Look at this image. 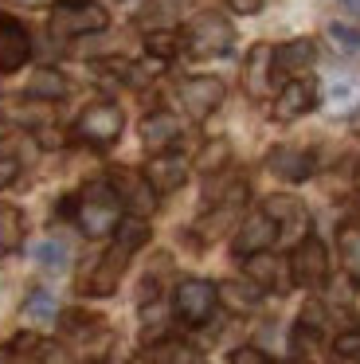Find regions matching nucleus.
Masks as SVG:
<instances>
[{"instance_id":"1a4fd4ad","label":"nucleus","mask_w":360,"mask_h":364,"mask_svg":"<svg viewBox=\"0 0 360 364\" xmlns=\"http://www.w3.org/2000/svg\"><path fill=\"white\" fill-rule=\"evenodd\" d=\"M31 59V36L16 16H0V75L20 71Z\"/></svg>"},{"instance_id":"4c0bfd02","label":"nucleus","mask_w":360,"mask_h":364,"mask_svg":"<svg viewBox=\"0 0 360 364\" xmlns=\"http://www.w3.org/2000/svg\"><path fill=\"white\" fill-rule=\"evenodd\" d=\"M341 4H344L349 12H356V16H360V0H341Z\"/></svg>"},{"instance_id":"a878e982","label":"nucleus","mask_w":360,"mask_h":364,"mask_svg":"<svg viewBox=\"0 0 360 364\" xmlns=\"http://www.w3.org/2000/svg\"><path fill=\"white\" fill-rule=\"evenodd\" d=\"M341 259H344L349 278L360 282V223H344L341 228Z\"/></svg>"},{"instance_id":"7c9ffc66","label":"nucleus","mask_w":360,"mask_h":364,"mask_svg":"<svg viewBox=\"0 0 360 364\" xmlns=\"http://www.w3.org/2000/svg\"><path fill=\"white\" fill-rule=\"evenodd\" d=\"M172 48H176V43H172V36H157V32H149V51H153V55H164L169 59L172 55Z\"/></svg>"},{"instance_id":"4468645a","label":"nucleus","mask_w":360,"mask_h":364,"mask_svg":"<svg viewBox=\"0 0 360 364\" xmlns=\"http://www.w3.org/2000/svg\"><path fill=\"white\" fill-rule=\"evenodd\" d=\"M184 176H188V161L176 157V153H157V157L149 161V168H145V181L153 184V192L180 188V184H184Z\"/></svg>"},{"instance_id":"aec40b11","label":"nucleus","mask_w":360,"mask_h":364,"mask_svg":"<svg viewBox=\"0 0 360 364\" xmlns=\"http://www.w3.org/2000/svg\"><path fill=\"white\" fill-rule=\"evenodd\" d=\"M39 360H43V341H36L31 333H20L0 348V364H39Z\"/></svg>"},{"instance_id":"c9c22d12","label":"nucleus","mask_w":360,"mask_h":364,"mask_svg":"<svg viewBox=\"0 0 360 364\" xmlns=\"http://www.w3.org/2000/svg\"><path fill=\"white\" fill-rule=\"evenodd\" d=\"M235 12H243V16H250V12H258L263 9V0H227Z\"/></svg>"},{"instance_id":"dca6fc26","label":"nucleus","mask_w":360,"mask_h":364,"mask_svg":"<svg viewBox=\"0 0 360 364\" xmlns=\"http://www.w3.org/2000/svg\"><path fill=\"white\" fill-rule=\"evenodd\" d=\"M180 137V122L172 118V114H149L145 122H141V141H145V149L153 153H164L172 141Z\"/></svg>"},{"instance_id":"a19ab883","label":"nucleus","mask_w":360,"mask_h":364,"mask_svg":"<svg viewBox=\"0 0 360 364\" xmlns=\"http://www.w3.org/2000/svg\"><path fill=\"white\" fill-rule=\"evenodd\" d=\"M23 4H36V0H23Z\"/></svg>"},{"instance_id":"f257e3e1","label":"nucleus","mask_w":360,"mask_h":364,"mask_svg":"<svg viewBox=\"0 0 360 364\" xmlns=\"http://www.w3.org/2000/svg\"><path fill=\"white\" fill-rule=\"evenodd\" d=\"M75 223L83 228V235H90V239L110 235V231L122 223V200H117L114 184H106V181L86 184L75 200Z\"/></svg>"},{"instance_id":"72a5a7b5","label":"nucleus","mask_w":360,"mask_h":364,"mask_svg":"<svg viewBox=\"0 0 360 364\" xmlns=\"http://www.w3.org/2000/svg\"><path fill=\"white\" fill-rule=\"evenodd\" d=\"M337 353L341 356H360V333H344V337L337 341Z\"/></svg>"},{"instance_id":"bb28decb","label":"nucleus","mask_w":360,"mask_h":364,"mask_svg":"<svg viewBox=\"0 0 360 364\" xmlns=\"http://www.w3.org/2000/svg\"><path fill=\"white\" fill-rule=\"evenodd\" d=\"M55 314H59V301L47 290L28 294V301H23V317H28V321H55Z\"/></svg>"},{"instance_id":"39448f33","label":"nucleus","mask_w":360,"mask_h":364,"mask_svg":"<svg viewBox=\"0 0 360 364\" xmlns=\"http://www.w3.org/2000/svg\"><path fill=\"white\" fill-rule=\"evenodd\" d=\"M216 301H219V290H216L211 282H203V278H184V282L176 286V298H172V306H176L180 321L203 325L211 314H216Z\"/></svg>"},{"instance_id":"c756f323","label":"nucleus","mask_w":360,"mask_h":364,"mask_svg":"<svg viewBox=\"0 0 360 364\" xmlns=\"http://www.w3.org/2000/svg\"><path fill=\"white\" fill-rule=\"evenodd\" d=\"M227 364H278V360H270L266 353H258V348L243 345V348H231V353H227Z\"/></svg>"},{"instance_id":"f3484780","label":"nucleus","mask_w":360,"mask_h":364,"mask_svg":"<svg viewBox=\"0 0 360 364\" xmlns=\"http://www.w3.org/2000/svg\"><path fill=\"white\" fill-rule=\"evenodd\" d=\"M247 278L258 290H286V274H282V262L270 251L247 255Z\"/></svg>"},{"instance_id":"2f4dec72","label":"nucleus","mask_w":360,"mask_h":364,"mask_svg":"<svg viewBox=\"0 0 360 364\" xmlns=\"http://www.w3.org/2000/svg\"><path fill=\"white\" fill-rule=\"evenodd\" d=\"M16 176H20V161H16V157H0V188H8Z\"/></svg>"},{"instance_id":"5701e85b","label":"nucleus","mask_w":360,"mask_h":364,"mask_svg":"<svg viewBox=\"0 0 360 364\" xmlns=\"http://www.w3.org/2000/svg\"><path fill=\"white\" fill-rule=\"evenodd\" d=\"M23 243V212L16 204H0V255L20 251Z\"/></svg>"},{"instance_id":"9b49d317","label":"nucleus","mask_w":360,"mask_h":364,"mask_svg":"<svg viewBox=\"0 0 360 364\" xmlns=\"http://www.w3.org/2000/svg\"><path fill=\"white\" fill-rule=\"evenodd\" d=\"M274 239H278V223H274L266 212H255V215H247V220L239 223V231H235L231 247H235V255H239V259H247V255L266 251Z\"/></svg>"},{"instance_id":"58836bf2","label":"nucleus","mask_w":360,"mask_h":364,"mask_svg":"<svg viewBox=\"0 0 360 364\" xmlns=\"http://www.w3.org/2000/svg\"><path fill=\"white\" fill-rule=\"evenodd\" d=\"M352 184L360 188V161H356V168H352Z\"/></svg>"},{"instance_id":"f8f14e48","label":"nucleus","mask_w":360,"mask_h":364,"mask_svg":"<svg viewBox=\"0 0 360 364\" xmlns=\"http://www.w3.org/2000/svg\"><path fill=\"white\" fill-rule=\"evenodd\" d=\"M313 106H317V87H313L309 79H294L278 90V98H274V118L294 122V118H302V114H309Z\"/></svg>"},{"instance_id":"c85d7f7f","label":"nucleus","mask_w":360,"mask_h":364,"mask_svg":"<svg viewBox=\"0 0 360 364\" xmlns=\"http://www.w3.org/2000/svg\"><path fill=\"white\" fill-rule=\"evenodd\" d=\"M329 40H333L344 55H356V51H360V28H352V24H329Z\"/></svg>"},{"instance_id":"a211bd4d","label":"nucleus","mask_w":360,"mask_h":364,"mask_svg":"<svg viewBox=\"0 0 360 364\" xmlns=\"http://www.w3.org/2000/svg\"><path fill=\"white\" fill-rule=\"evenodd\" d=\"M270 67H274V48H250L247 55V71H243V82H247L250 95H263L270 87Z\"/></svg>"},{"instance_id":"b1692460","label":"nucleus","mask_w":360,"mask_h":364,"mask_svg":"<svg viewBox=\"0 0 360 364\" xmlns=\"http://www.w3.org/2000/svg\"><path fill=\"white\" fill-rule=\"evenodd\" d=\"M137 24L145 28V32H169V28L176 24V4H172V0H149L145 9H141Z\"/></svg>"},{"instance_id":"6e6552de","label":"nucleus","mask_w":360,"mask_h":364,"mask_svg":"<svg viewBox=\"0 0 360 364\" xmlns=\"http://www.w3.org/2000/svg\"><path fill=\"white\" fill-rule=\"evenodd\" d=\"M223 82L216 79V75H196V79H188L184 87H180V102H184V110L192 114V118H208V114H216L219 106H223Z\"/></svg>"},{"instance_id":"ea45409f","label":"nucleus","mask_w":360,"mask_h":364,"mask_svg":"<svg viewBox=\"0 0 360 364\" xmlns=\"http://www.w3.org/2000/svg\"><path fill=\"white\" fill-rule=\"evenodd\" d=\"M352 129H356V134H360V110L352 114Z\"/></svg>"},{"instance_id":"2eb2a0df","label":"nucleus","mask_w":360,"mask_h":364,"mask_svg":"<svg viewBox=\"0 0 360 364\" xmlns=\"http://www.w3.org/2000/svg\"><path fill=\"white\" fill-rule=\"evenodd\" d=\"M313 59H317L313 40H290V43H282V48H274V71L278 75H302L313 67Z\"/></svg>"},{"instance_id":"f704fd0d","label":"nucleus","mask_w":360,"mask_h":364,"mask_svg":"<svg viewBox=\"0 0 360 364\" xmlns=\"http://www.w3.org/2000/svg\"><path fill=\"white\" fill-rule=\"evenodd\" d=\"M39 364H67V353L55 348V345H43V360H39Z\"/></svg>"},{"instance_id":"9d476101","label":"nucleus","mask_w":360,"mask_h":364,"mask_svg":"<svg viewBox=\"0 0 360 364\" xmlns=\"http://www.w3.org/2000/svg\"><path fill=\"white\" fill-rule=\"evenodd\" d=\"M110 181H114V192H117V200H122V208H129L133 215H141V220L153 212L157 192H153V184H149L145 176L129 173V168H114Z\"/></svg>"},{"instance_id":"cd10ccee","label":"nucleus","mask_w":360,"mask_h":364,"mask_svg":"<svg viewBox=\"0 0 360 364\" xmlns=\"http://www.w3.org/2000/svg\"><path fill=\"white\" fill-rule=\"evenodd\" d=\"M36 262H39V267H47V270H63V267H67V247L55 243V239H47V243L36 247Z\"/></svg>"},{"instance_id":"7ed1b4c3","label":"nucleus","mask_w":360,"mask_h":364,"mask_svg":"<svg viewBox=\"0 0 360 364\" xmlns=\"http://www.w3.org/2000/svg\"><path fill=\"white\" fill-rule=\"evenodd\" d=\"M184 43H188V51H192V55H200V59L227 55V51H231V43H235V28L227 24L219 12H200V16L188 24Z\"/></svg>"},{"instance_id":"ddd939ff","label":"nucleus","mask_w":360,"mask_h":364,"mask_svg":"<svg viewBox=\"0 0 360 364\" xmlns=\"http://www.w3.org/2000/svg\"><path fill=\"white\" fill-rule=\"evenodd\" d=\"M266 168H270L274 176H282V181L297 184L305 181V176L313 173V157L305 149H290V145H278V149L266 153Z\"/></svg>"},{"instance_id":"20e7f679","label":"nucleus","mask_w":360,"mask_h":364,"mask_svg":"<svg viewBox=\"0 0 360 364\" xmlns=\"http://www.w3.org/2000/svg\"><path fill=\"white\" fill-rule=\"evenodd\" d=\"M122 126H125V118H122V110H117V102H94L78 114L75 134L83 137L86 145L106 149V145H114L117 137H122Z\"/></svg>"},{"instance_id":"423d86ee","label":"nucleus","mask_w":360,"mask_h":364,"mask_svg":"<svg viewBox=\"0 0 360 364\" xmlns=\"http://www.w3.org/2000/svg\"><path fill=\"white\" fill-rule=\"evenodd\" d=\"M290 278L297 286H321L329 278V251L317 235H305L290 255Z\"/></svg>"},{"instance_id":"79ce46f5","label":"nucleus","mask_w":360,"mask_h":364,"mask_svg":"<svg viewBox=\"0 0 360 364\" xmlns=\"http://www.w3.org/2000/svg\"><path fill=\"white\" fill-rule=\"evenodd\" d=\"M0 134H4V122H0Z\"/></svg>"},{"instance_id":"6ab92c4d","label":"nucleus","mask_w":360,"mask_h":364,"mask_svg":"<svg viewBox=\"0 0 360 364\" xmlns=\"http://www.w3.org/2000/svg\"><path fill=\"white\" fill-rule=\"evenodd\" d=\"M263 212L278 223V231L282 228H302V223H305V204H302V200H294V196H266L263 200Z\"/></svg>"},{"instance_id":"412c9836","label":"nucleus","mask_w":360,"mask_h":364,"mask_svg":"<svg viewBox=\"0 0 360 364\" xmlns=\"http://www.w3.org/2000/svg\"><path fill=\"white\" fill-rule=\"evenodd\" d=\"M219 301H227V309H235V314H250L263 301V290L250 278L247 282H223L219 286Z\"/></svg>"},{"instance_id":"f03ea898","label":"nucleus","mask_w":360,"mask_h":364,"mask_svg":"<svg viewBox=\"0 0 360 364\" xmlns=\"http://www.w3.org/2000/svg\"><path fill=\"white\" fill-rule=\"evenodd\" d=\"M51 28L59 36H94L110 28V12L98 0H59L51 9Z\"/></svg>"},{"instance_id":"e433bc0d","label":"nucleus","mask_w":360,"mask_h":364,"mask_svg":"<svg viewBox=\"0 0 360 364\" xmlns=\"http://www.w3.org/2000/svg\"><path fill=\"white\" fill-rule=\"evenodd\" d=\"M349 95H352V87H349V82H337V87H333V102H344Z\"/></svg>"},{"instance_id":"0eeeda50","label":"nucleus","mask_w":360,"mask_h":364,"mask_svg":"<svg viewBox=\"0 0 360 364\" xmlns=\"http://www.w3.org/2000/svg\"><path fill=\"white\" fill-rule=\"evenodd\" d=\"M129 255H133V251H125L122 243H114V247H110V251L98 259V267L86 274L83 294H94V298H106V294H114L117 282H122V274H125V267H129Z\"/></svg>"},{"instance_id":"473e14b6","label":"nucleus","mask_w":360,"mask_h":364,"mask_svg":"<svg viewBox=\"0 0 360 364\" xmlns=\"http://www.w3.org/2000/svg\"><path fill=\"white\" fill-rule=\"evenodd\" d=\"M223 157H227V141H211L208 145V157L200 161L203 168H216V165H223Z\"/></svg>"},{"instance_id":"4be33fe9","label":"nucleus","mask_w":360,"mask_h":364,"mask_svg":"<svg viewBox=\"0 0 360 364\" xmlns=\"http://www.w3.org/2000/svg\"><path fill=\"white\" fill-rule=\"evenodd\" d=\"M149 360L153 364H208L200 348L184 345V341H161V345L149 348Z\"/></svg>"},{"instance_id":"393cba45","label":"nucleus","mask_w":360,"mask_h":364,"mask_svg":"<svg viewBox=\"0 0 360 364\" xmlns=\"http://www.w3.org/2000/svg\"><path fill=\"white\" fill-rule=\"evenodd\" d=\"M28 95L31 98H47V102H51V98H63L67 95V79H63L55 67H39V71L28 79Z\"/></svg>"}]
</instances>
